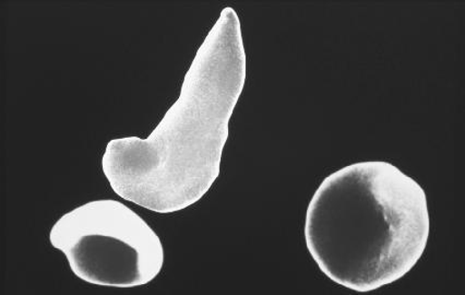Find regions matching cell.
Returning <instances> with one entry per match:
<instances>
[{
    "mask_svg": "<svg viewBox=\"0 0 465 295\" xmlns=\"http://www.w3.org/2000/svg\"><path fill=\"white\" fill-rule=\"evenodd\" d=\"M246 68L239 15L225 7L198 48L180 96L149 137L106 144L101 166L113 192L156 213L202 201L220 175Z\"/></svg>",
    "mask_w": 465,
    "mask_h": 295,
    "instance_id": "cell-1",
    "label": "cell"
},
{
    "mask_svg": "<svg viewBox=\"0 0 465 295\" xmlns=\"http://www.w3.org/2000/svg\"><path fill=\"white\" fill-rule=\"evenodd\" d=\"M430 232L423 187L385 161L346 165L327 176L308 205L304 229L319 270L360 293L408 275Z\"/></svg>",
    "mask_w": 465,
    "mask_h": 295,
    "instance_id": "cell-2",
    "label": "cell"
},
{
    "mask_svg": "<svg viewBox=\"0 0 465 295\" xmlns=\"http://www.w3.org/2000/svg\"><path fill=\"white\" fill-rule=\"evenodd\" d=\"M74 275L95 286L134 288L158 277L164 249L153 228L121 202L99 200L63 214L50 231Z\"/></svg>",
    "mask_w": 465,
    "mask_h": 295,
    "instance_id": "cell-3",
    "label": "cell"
}]
</instances>
